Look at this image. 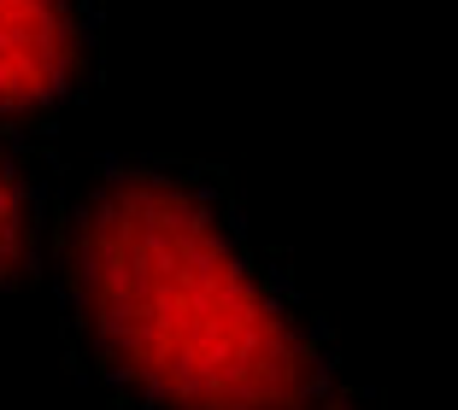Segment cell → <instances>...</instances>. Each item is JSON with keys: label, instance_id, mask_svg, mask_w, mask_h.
Returning a JSON list of instances; mask_svg holds the SVG:
<instances>
[{"label": "cell", "instance_id": "obj_1", "mask_svg": "<svg viewBox=\"0 0 458 410\" xmlns=\"http://www.w3.org/2000/svg\"><path fill=\"white\" fill-rule=\"evenodd\" d=\"M65 357L112 410H377L217 164L118 153L59 199Z\"/></svg>", "mask_w": 458, "mask_h": 410}, {"label": "cell", "instance_id": "obj_2", "mask_svg": "<svg viewBox=\"0 0 458 410\" xmlns=\"http://www.w3.org/2000/svg\"><path fill=\"white\" fill-rule=\"evenodd\" d=\"M100 0H0V130H41L100 71Z\"/></svg>", "mask_w": 458, "mask_h": 410}, {"label": "cell", "instance_id": "obj_3", "mask_svg": "<svg viewBox=\"0 0 458 410\" xmlns=\"http://www.w3.org/2000/svg\"><path fill=\"white\" fill-rule=\"evenodd\" d=\"M59 223V171L24 130H0V288H24L47 270Z\"/></svg>", "mask_w": 458, "mask_h": 410}]
</instances>
